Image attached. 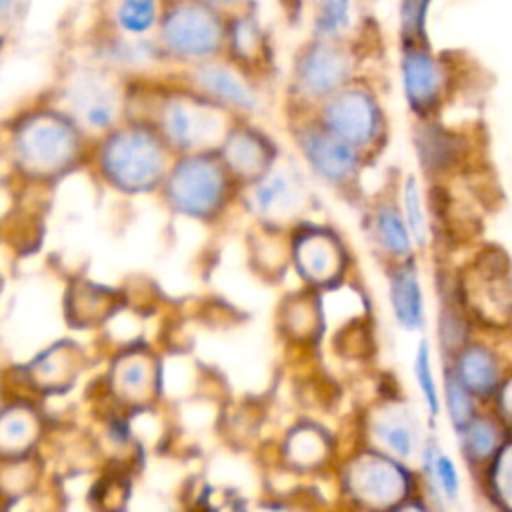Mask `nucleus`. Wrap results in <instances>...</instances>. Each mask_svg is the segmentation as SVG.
Listing matches in <instances>:
<instances>
[{"instance_id": "obj_1", "label": "nucleus", "mask_w": 512, "mask_h": 512, "mask_svg": "<svg viewBox=\"0 0 512 512\" xmlns=\"http://www.w3.org/2000/svg\"><path fill=\"white\" fill-rule=\"evenodd\" d=\"M168 42L182 52H206L216 42L214 24L198 10H180L166 26Z\"/></svg>"}, {"instance_id": "obj_2", "label": "nucleus", "mask_w": 512, "mask_h": 512, "mask_svg": "<svg viewBox=\"0 0 512 512\" xmlns=\"http://www.w3.org/2000/svg\"><path fill=\"white\" fill-rule=\"evenodd\" d=\"M218 194V178L204 164L186 166L178 174V200L184 206H208Z\"/></svg>"}, {"instance_id": "obj_3", "label": "nucleus", "mask_w": 512, "mask_h": 512, "mask_svg": "<svg viewBox=\"0 0 512 512\" xmlns=\"http://www.w3.org/2000/svg\"><path fill=\"white\" fill-rule=\"evenodd\" d=\"M404 78L406 92L414 106H426L432 102L438 88V72L426 54H410L406 58Z\"/></svg>"}, {"instance_id": "obj_4", "label": "nucleus", "mask_w": 512, "mask_h": 512, "mask_svg": "<svg viewBox=\"0 0 512 512\" xmlns=\"http://www.w3.org/2000/svg\"><path fill=\"white\" fill-rule=\"evenodd\" d=\"M330 118H332L334 130H338L342 136H348L354 140L366 138L372 130L370 128L372 126L370 108H368L366 100L356 98V96L354 98L348 96V98L340 100L338 104H334Z\"/></svg>"}, {"instance_id": "obj_5", "label": "nucleus", "mask_w": 512, "mask_h": 512, "mask_svg": "<svg viewBox=\"0 0 512 512\" xmlns=\"http://www.w3.org/2000/svg\"><path fill=\"white\" fill-rule=\"evenodd\" d=\"M392 300H394L396 316L404 326H408V328L420 326V322H422V298H420L418 280L410 270H404L394 278Z\"/></svg>"}, {"instance_id": "obj_6", "label": "nucleus", "mask_w": 512, "mask_h": 512, "mask_svg": "<svg viewBox=\"0 0 512 512\" xmlns=\"http://www.w3.org/2000/svg\"><path fill=\"white\" fill-rule=\"evenodd\" d=\"M306 152L312 158V162L318 166V170H322L330 178L346 174L354 160L352 152L344 144L330 138H322V136H314L312 140H308Z\"/></svg>"}, {"instance_id": "obj_7", "label": "nucleus", "mask_w": 512, "mask_h": 512, "mask_svg": "<svg viewBox=\"0 0 512 512\" xmlns=\"http://www.w3.org/2000/svg\"><path fill=\"white\" fill-rule=\"evenodd\" d=\"M458 372L462 384L480 394L490 392L496 384V366L490 354L484 352L482 348H472L466 354H462Z\"/></svg>"}, {"instance_id": "obj_8", "label": "nucleus", "mask_w": 512, "mask_h": 512, "mask_svg": "<svg viewBox=\"0 0 512 512\" xmlns=\"http://www.w3.org/2000/svg\"><path fill=\"white\" fill-rule=\"evenodd\" d=\"M340 76H342V66L334 54L320 52L306 60L304 78L308 86L314 90H328L338 82Z\"/></svg>"}, {"instance_id": "obj_9", "label": "nucleus", "mask_w": 512, "mask_h": 512, "mask_svg": "<svg viewBox=\"0 0 512 512\" xmlns=\"http://www.w3.org/2000/svg\"><path fill=\"white\" fill-rule=\"evenodd\" d=\"M378 228H380L382 242L386 244L388 250H392L396 254H404V252L410 250L408 232H406L404 224L400 222V218L392 210H382L380 212Z\"/></svg>"}, {"instance_id": "obj_10", "label": "nucleus", "mask_w": 512, "mask_h": 512, "mask_svg": "<svg viewBox=\"0 0 512 512\" xmlns=\"http://www.w3.org/2000/svg\"><path fill=\"white\" fill-rule=\"evenodd\" d=\"M204 84L216 92L218 96L232 100L236 104H250V94L240 86V82H236V78H232L230 74L222 72V70H210L204 76Z\"/></svg>"}, {"instance_id": "obj_11", "label": "nucleus", "mask_w": 512, "mask_h": 512, "mask_svg": "<svg viewBox=\"0 0 512 512\" xmlns=\"http://www.w3.org/2000/svg\"><path fill=\"white\" fill-rule=\"evenodd\" d=\"M496 444H498V432L490 422L478 420L468 428L466 446H468L472 456L484 458L496 448Z\"/></svg>"}, {"instance_id": "obj_12", "label": "nucleus", "mask_w": 512, "mask_h": 512, "mask_svg": "<svg viewBox=\"0 0 512 512\" xmlns=\"http://www.w3.org/2000/svg\"><path fill=\"white\" fill-rule=\"evenodd\" d=\"M154 18V0H126L120 8V20L124 28L142 32Z\"/></svg>"}, {"instance_id": "obj_13", "label": "nucleus", "mask_w": 512, "mask_h": 512, "mask_svg": "<svg viewBox=\"0 0 512 512\" xmlns=\"http://www.w3.org/2000/svg\"><path fill=\"white\" fill-rule=\"evenodd\" d=\"M446 392H448V408H450L454 424L456 426L468 424L470 416H472V404H470V398H468L462 382L450 378Z\"/></svg>"}, {"instance_id": "obj_14", "label": "nucleus", "mask_w": 512, "mask_h": 512, "mask_svg": "<svg viewBox=\"0 0 512 512\" xmlns=\"http://www.w3.org/2000/svg\"><path fill=\"white\" fill-rule=\"evenodd\" d=\"M494 488L498 498L512 508V444H508L496 464L494 470Z\"/></svg>"}, {"instance_id": "obj_15", "label": "nucleus", "mask_w": 512, "mask_h": 512, "mask_svg": "<svg viewBox=\"0 0 512 512\" xmlns=\"http://www.w3.org/2000/svg\"><path fill=\"white\" fill-rule=\"evenodd\" d=\"M256 198H258V204L262 210H272V208L284 206L286 200L290 198V186L280 176H274V178L266 180L256 190Z\"/></svg>"}, {"instance_id": "obj_16", "label": "nucleus", "mask_w": 512, "mask_h": 512, "mask_svg": "<svg viewBox=\"0 0 512 512\" xmlns=\"http://www.w3.org/2000/svg\"><path fill=\"white\" fill-rule=\"evenodd\" d=\"M416 378L420 382V388L426 396V402L430 406L432 412L438 410V398H436V386H434V378H432V372H430V362H428V350H426V344L420 346V352H418V358H416Z\"/></svg>"}, {"instance_id": "obj_17", "label": "nucleus", "mask_w": 512, "mask_h": 512, "mask_svg": "<svg viewBox=\"0 0 512 512\" xmlns=\"http://www.w3.org/2000/svg\"><path fill=\"white\" fill-rule=\"evenodd\" d=\"M406 212H408V222L412 232L416 234V240L422 244L424 242V216L420 210V198H418V186L414 178L406 182Z\"/></svg>"}, {"instance_id": "obj_18", "label": "nucleus", "mask_w": 512, "mask_h": 512, "mask_svg": "<svg viewBox=\"0 0 512 512\" xmlns=\"http://www.w3.org/2000/svg\"><path fill=\"white\" fill-rule=\"evenodd\" d=\"M378 434L394 452H398L402 456L410 454V450H412V436H410V432L404 426H400V424H384Z\"/></svg>"}, {"instance_id": "obj_19", "label": "nucleus", "mask_w": 512, "mask_h": 512, "mask_svg": "<svg viewBox=\"0 0 512 512\" xmlns=\"http://www.w3.org/2000/svg\"><path fill=\"white\" fill-rule=\"evenodd\" d=\"M322 2V16H320V24L324 30H334L348 8V0H320Z\"/></svg>"}, {"instance_id": "obj_20", "label": "nucleus", "mask_w": 512, "mask_h": 512, "mask_svg": "<svg viewBox=\"0 0 512 512\" xmlns=\"http://www.w3.org/2000/svg\"><path fill=\"white\" fill-rule=\"evenodd\" d=\"M436 474L440 478V484L444 488V492L454 498L456 496V490H458V476H456V470L452 466V462L446 458V456H440L436 460Z\"/></svg>"}, {"instance_id": "obj_21", "label": "nucleus", "mask_w": 512, "mask_h": 512, "mask_svg": "<svg viewBox=\"0 0 512 512\" xmlns=\"http://www.w3.org/2000/svg\"><path fill=\"white\" fill-rule=\"evenodd\" d=\"M500 408H502V414L512 422V380H508L506 386L502 388Z\"/></svg>"}, {"instance_id": "obj_22", "label": "nucleus", "mask_w": 512, "mask_h": 512, "mask_svg": "<svg viewBox=\"0 0 512 512\" xmlns=\"http://www.w3.org/2000/svg\"><path fill=\"white\" fill-rule=\"evenodd\" d=\"M142 368L140 366H130L128 370H126V374H124V382L128 384V386H138L140 382H142Z\"/></svg>"}]
</instances>
